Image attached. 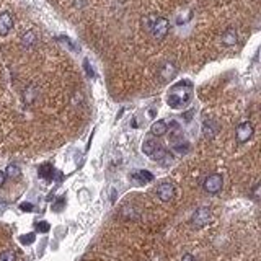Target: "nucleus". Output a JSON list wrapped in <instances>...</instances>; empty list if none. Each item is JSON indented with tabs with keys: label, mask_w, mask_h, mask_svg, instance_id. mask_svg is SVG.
I'll return each instance as SVG.
<instances>
[{
	"label": "nucleus",
	"mask_w": 261,
	"mask_h": 261,
	"mask_svg": "<svg viewBox=\"0 0 261 261\" xmlns=\"http://www.w3.org/2000/svg\"><path fill=\"white\" fill-rule=\"evenodd\" d=\"M193 82L191 80H183L175 83L170 87V90L166 92V104L171 109H183L191 103L193 100Z\"/></svg>",
	"instance_id": "obj_1"
},
{
	"label": "nucleus",
	"mask_w": 261,
	"mask_h": 261,
	"mask_svg": "<svg viewBox=\"0 0 261 261\" xmlns=\"http://www.w3.org/2000/svg\"><path fill=\"white\" fill-rule=\"evenodd\" d=\"M144 26L147 28V31L155 38L157 41H162L166 38L170 31V21L165 18V16H158V15H149L144 20Z\"/></svg>",
	"instance_id": "obj_2"
},
{
	"label": "nucleus",
	"mask_w": 261,
	"mask_h": 261,
	"mask_svg": "<svg viewBox=\"0 0 261 261\" xmlns=\"http://www.w3.org/2000/svg\"><path fill=\"white\" fill-rule=\"evenodd\" d=\"M222 186H224V178H222L220 173H212V175L206 176V180H204V183H203L204 191H206L208 194L220 193Z\"/></svg>",
	"instance_id": "obj_3"
},
{
	"label": "nucleus",
	"mask_w": 261,
	"mask_h": 261,
	"mask_svg": "<svg viewBox=\"0 0 261 261\" xmlns=\"http://www.w3.org/2000/svg\"><path fill=\"white\" fill-rule=\"evenodd\" d=\"M210 222V209L203 206L194 210L193 217H191V224L193 227H196V229H201V227H206Z\"/></svg>",
	"instance_id": "obj_4"
},
{
	"label": "nucleus",
	"mask_w": 261,
	"mask_h": 261,
	"mask_svg": "<svg viewBox=\"0 0 261 261\" xmlns=\"http://www.w3.org/2000/svg\"><path fill=\"white\" fill-rule=\"evenodd\" d=\"M253 132H255V127L250 121H243L237 126L235 129V137H237V142L238 144H245L248 142L250 139L253 137Z\"/></svg>",
	"instance_id": "obj_5"
},
{
	"label": "nucleus",
	"mask_w": 261,
	"mask_h": 261,
	"mask_svg": "<svg viewBox=\"0 0 261 261\" xmlns=\"http://www.w3.org/2000/svg\"><path fill=\"white\" fill-rule=\"evenodd\" d=\"M157 196L162 199L163 203L171 201V199L175 198V186H173V183H170V181L160 183L158 188H157Z\"/></svg>",
	"instance_id": "obj_6"
},
{
	"label": "nucleus",
	"mask_w": 261,
	"mask_h": 261,
	"mask_svg": "<svg viewBox=\"0 0 261 261\" xmlns=\"http://www.w3.org/2000/svg\"><path fill=\"white\" fill-rule=\"evenodd\" d=\"M131 181L136 183L139 186H142V185H147V183L154 181V175L147 170H136L131 173Z\"/></svg>",
	"instance_id": "obj_7"
},
{
	"label": "nucleus",
	"mask_w": 261,
	"mask_h": 261,
	"mask_svg": "<svg viewBox=\"0 0 261 261\" xmlns=\"http://www.w3.org/2000/svg\"><path fill=\"white\" fill-rule=\"evenodd\" d=\"M176 74H178V69H176V65L173 62H165L162 67H160V70H158L160 79H162L163 82L173 80L176 77Z\"/></svg>",
	"instance_id": "obj_8"
},
{
	"label": "nucleus",
	"mask_w": 261,
	"mask_h": 261,
	"mask_svg": "<svg viewBox=\"0 0 261 261\" xmlns=\"http://www.w3.org/2000/svg\"><path fill=\"white\" fill-rule=\"evenodd\" d=\"M13 28V16L10 12L0 13V36H7Z\"/></svg>",
	"instance_id": "obj_9"
},
{
	"label": "nucleus",
	"mask_w": 261,
	"mask_h": 261,
	"mask_svg": "<svg viewBox=\"0 0 261 261\" xmlns=\"http://www.w3.org/2000/svg\"><path fill=\"white\" fill-rule=\"evenodd\" d=\"M171 147H173V151L180 155H185L190 151V144H188L181 136H176V134L171 136Z\"/></svg>",
	"instance_id": "obj_10"
},
{
	"label": "nucleus",
	"mask_w": 261,
	"mask_h": 261,
	"mask_svg": "<svg viewBox=\"0 0 261 261\" xmlns=\"http://www.w3.org/2000/svg\"><path fill=\"white\" fill-rule=\"evenodd\" d=\"M219 132V124L214 119H206L203 123V134L206 139H212Z\"/></svg>",
	"instance_id": "obj_11"
},
{
	"label": "nucleus",
	"mask_w": 261,
	"mask_h": 261,
	"mask_svg": "<svg viewBox=\"0 0 261 261\" xmlns=\"http://www.w3.org/2000/svg\"><path fill=\"white\" fill-rule=\"evenodd\" d=\"M222 43H224L225 46H235L238 43L237 30H234V28H227V30L222 33Z\"/></svg>",
	"instance_id": "obj_12"
},
{
	"label": "nucleus",
	"mask_w": 261,
	"mask_h": 261,
	"mask_svg": "<svg viewBox=\"0 0 261 261\" xmlns=\"http://www.w3.org/2000/svg\"><path fill=\"white\" fill-rule=\"evenodd\" d=\"M168 132V124L165 121H155V123L151 126V134L155 137H162Z\"/></svg>",
	"instance_id": "obj_13"
},
{
	"label": "nucleus",
	"mask_w": 261,
	"mask_h": 261,
	"mask_svg": "<svg viewBox=\"0 0 261 261\" xmlns=\"http://www.w3.org/2000/svg\"><path fill=\"white\" fill-rule=\"evenodd\" d=\"M35 44H36V33L31 31V30L25 31L23 36H21V46L30 49V48L35 46Z\"/></svg>",
	"instance_id": "obj_14"
},
{
	"label": "nucleus",
	"mask_w": 261,
	"mask_h": 261,
	"mask_svg": "<svg viewBox=\"0 0 261 261\" xmlns=\"http://www.w3.org/2000/svg\"><path fill=\"white\" fill-rule=\"evenodd\" d=\"M54 173H55V170H54V166L51 163H43L40 168H38V175L44 180H52Z\"/></svg>",
	"instance_id": "obj_15"
},
{
	"label": "nucleus",
	"mask_w": 261,
	"mask_h": 261,
	"mask_svg": "<svg viewBox=\"0 0 261 261\" xmlns=\"http://www.w3.org/2000/svg\"><path fill=\"white\" fill-rule=\"evenodd\" d=\"M3 171H5V175H7V178H10V180H18L20 176H21L20 166H18V165H15V163H10Z\"/></svg>",
	"instance_id": "obj_16"
},
{
	"label": "nucleus",
	"mask_w": 261,
	"mask_h": 261,
	"mask_svg": "<svg viewBox=\"0 0 261 261\" xmlns=\"http://www.w3.org/2000/svg\"><path fill=\"white\" fill-rule=\"evenodd\" d=\"M35 92H36V88H35V87H28L26 90H25V102H26V103H31L33 100L36 98Z\"/></svg>",
	"instance_id": "obj_17"
},
{
	"label": "nucleus",
	"mask_w": 261,
	"mask_h": 261,
	"mask_svg": "<svg viewBox=\"0 0 261 261\" xmlns=\"http://www.w3.org/2000/svg\"><path fill=\"white\" fill-rule=\"evenodd\" d=\"M16 255L13 250H7V252L0 253V261H15Z\"/></svg>",
	"instance_id": "obj_18"
},
{
	"label": "nucleus",
	"mask_w": 261,
	"mask_h": 261,
	"mask_svg": "<svg viewBox=\"0 0 261 261\" xmlns=\"http://www.w3.org/2000/svg\"><path fill=\"white\" fill-rule=\"evenodd\" d=\"M64 208H65V198H57V201L52 204L54 212H60Z\"/></svg>",
	"instance_id": "obj_19"
},
{
	"label": "nucleus",
	"mask_w": 261,
	"mask_h": 261,
	"mask_svg": "<svg viewBox=\"0 0 261 261\" xmlns=\"http://www.w3.org/2000/svg\"><path fill=\"white\" fill-rule=\"evenodd\" d=\"M36 235L35 234H26V235H21L20 237V242L23 243V245H31L33 242H35Z\"/></svg>",
	"instance_id": "obj_20"
},
{
	"label": "nucleus",
	"mask_w": 261,
	"mask_h": 261,
	"mask_svg": "<svg viewBox=\"0 0 261 261\" xmlns=\"http://www.w3.org/2000/svg\"><path fill=\"white\" fill-rule=\"evenodd\" d=\"M49 229H51V227H49V224H48L46 220L38 222V224H36V230H38V232H43V234H46V232H49Z\"/></svg>",
	"instance_id": "obj_21"
},
{
	"label": "nucleus",
	"mask_w": 261,
	"mask_h": 261,
	"mask_svg": "<svg viewBox=\"0 0 261 261\" xmlns=\"http://www.w3.org/2000/svg\"><path fill=\"white\" fill-rule=\"evenodd\" d=\"M33 208H35V206H33L31 203H21V204H20V209L23 210V212H31Z\"/></svg>",
	"instance_id": "obj_22"
},
{
	"label": "nucleus",
	"mask_w": 261,
	"mask_h": 261,
	"mask_svg": "<svg viewBox=\"0 0 261 261\" xmlns=\"http://www.w3.org/2000/svg\"><path fill=\"white\" fill-rule=\"evenodd\" d=\"M5 181H7V175H5L3 170H0V186H3Z\"/></svg>",
	"instance_id": "obj_23"
},
{
	"label": "nucleus",
	"mask_w": 261,
	"mask_h": 261,
	"mask_svg": "<svg viewBox=\"0 0 261 261\" xmlns=\"http://www.w3.org/2000/svg\"><path fill=\"white\" fill-rule=\"evenodd\" d=\"M181 261H196V258L193 257V255H190V253H186V255H183V258H181Z\"/></svg>",
	"instance_id": "obj_24"
},
{
	"label": "nucleus",
	"mask_w": 261,
	"mask_h": 261,
	"mask_svg": "<svg viewBox=\"0 0 261 261\" xmlns=\"http://www.w3.org/2000/svg\"><path fill=\"white\" fill-rule=\"evenodd\" d=\"M258 196H260V183L258 185H255V188H253V198L258 199Z\"/></svg>",
	"instance_id": "obj_25"
}]
</instances>
